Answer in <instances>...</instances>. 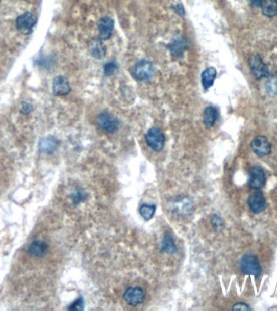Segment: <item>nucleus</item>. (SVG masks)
Instances as JSON below:
<instances>
[{"label":"nucleus","instance_id":"obj_1","mask_svg":"<svg viewBox=\"0 0 277 311\" xmlns=\"http://www.w3.org/2000/svg\"><path fill=\"white\" fill-rule=\"evenodd\" d=\"M240 268L244 274L252 275L255 277H259L262 272L261 266L255 254H247L242 257L240 261Z\"/></svg>","mask_w":277,"mask_h":311},{"label":"nucleus","instance_id":"obj_2","mask_svg":"<svg viewBox=\"0 0 277 311\" xmlns=\"http://www.w3.org/2000/svg\"><path fill=\"white\" fill-rule=\"evenodd\" d=\"M147 146L154 152H160L165 147V138L163 132L157 127H153L147 131L145 135Z\"/></svg>","mask_w":277,"mask_h":311},{"label":"nucleus","instance_id":"obj_3","mask_svg":"<svg viewBox=\"0 0 277 311\" xmlns=\"http://www.w3.org/2000/svg\"><path fill=\"white\" fill-rule=\"evenodd\" d=\"M154 70L153 64L147 60L138 62L132 68V74L135 79L145 81L151 79L154 75Z\"/></svg>","mask_w":277,"mask_h":311},{"label":"nucleus","instance_id":"obj_4","mask_svg":"<svg viewBox=\"0 0 277 311\" xmlns=\"http://www.w3.org/2000/svg\"><path fill=\"white\" fill-rule=\"evenodd\" d=\"M124 301L128 305L136 307L143 303L145 299V292L141 287H129L123 294Z\"/></svg>","mask_w":277,"mask_h":311},{"label":"nucleus","instance_id":"obj_5","mask_svg":"<svg viewBox=\"0 0 277 311\" xmlns=\"http://www.w3.org/2000/svg\"><path fill=\"white\" fill-rule=\"evenodd\" d=\"M37 22L38 19L34 15L30 12H24L16 19V29L23 34H30Z\"/></svg>","mask_w":277,"mask_h":311},{"label":"nucleus","instance_id":"obj_6","mask_svg":"<svg viewBox=\"0 0 277 311\" xmlns=\"http://www.w3.org/2000/svg\"><path fill=\"white\" fill-rule=\"evenodd\" d=\"M96 122L99 128L106 133H114L119 126L118 119L107 112L102 113L97 118Z\"/></svg>","mask_w":277,"mask_h":311},{"label":"nucleus","instance_id":"obj_7","mask_svg":"<svg viewBox=\"0 0 277 311\" xmlns=\"http://www.w3.org/2000/svg\"><path fill=\"white\" fill-rule=\"evenodd\" d=\"M249 65H250V70H251L253 75L257 79L267 78V77L269 76L268 67L262 60L261 57L259 55H255V56L250 58Z\"/></svg>","mask_w":277,"mask_h":311},{"label":"nucleus","instance_id":"obj_8","mask_svg":"<svg viewBox=\"0 0 277 311\" xmlns=\"http://www.w3.org/2000/svg\"><path fill=\"white\" fill-rule=\"evenodd\" d=\"M249 186L254 190H260L265 186L266 176L264 170L259 166H254L249 171Z\"/></svg>","mask_w":277,"mask_h":311},{"label":"nucleus","instance_id":"obj_9","mask_svg":"<svg viewBox=\"0 0 277 311\" xmlns=\"http://www.w3.org/2000/svg\"><path fill=\"white\" fill-rule=\"evenodd\" d=\"M253 152L260 158L265 157L271 152V144L265 136H257L251 142Z\"/></svg>","mask_w":277,"mask_h":311},{"label":"nucleus","instance_id":"obj_10","mask_svg":"<svg viewBox=\"0 0 277 311\" xmlns=\"http://www.w3.org/2000/svg\"><path fill=\"white\" fill-rule=\"evenodd\" d=\"M71 86L66 77L59 75L54 78L52 81V92L55 96L63 97L67 96L71 92Z\"/></svg>","mask_w":277,"mask_h":311},{"label":"nucleus","instance_id":"obj_11","mask_svg":"<svg viewBox=\"0 0 277 311\" xmlns=\"http://www.w3.org/2000/svg\"><path fill=\"white\" fill-rule=\"evenodd\" d=\"M247 204L254 213H260L266 209V199L261 191H256L249 196Z\"/></svg>","mask_w":277,"mask_h":311},{"label":"nucleus","instance_id":"obj_12","mask_svg":"<svg viewBox=\"0 0 277 311\" xmlns=\"http://www.w3.org/2000/svg\"><path fill=\"white\" fill-rule=\"evenodd\" d=\"M193 210V203L188 198H183L175 201L173 206V212L179 216H187Z\"/></svg>","mask_w":277,"mask_h":311},{"label":"nucleus","instance_id":"obj_13","mask_svg":"<svg viewBox=\"0 0 277 311\" xmlns=\"http://www.w3.org/2000/svg\"><path fill=\"white\" fill-rule=\"evenodd\" d=\"M114 20L109 16H104L100 19L98 24L100 39L107 40L112 35L114 30Z\"/></svg>","mask_w":277,"mask_h":311},{"label":"nucleus","instance_id":"obj_14","mask_svg":"<svg viewBox=\"0 0 277 311\" xmlns=\"http://www.w3.org/2000/svg\"><path fill=\"white\" fill-rule=\"evenodd\" d=\"M89 52L92 57L96 59H102L106 56V47L100 39L92 40L89 44Z\"/></svg>","mask_w":277,"mask_h":311},{"label":"nucleus","instance_id":"obj_15","mask_svg":"<svg viewBox=\"0 0 277 311\" xmlns=\"http://www.w3.org/2000/svg\"><path fill=\"white\" fill-rule=\"evenodd\" d=\"M260 7L264 16L267 17L276 16L277 0H262Z\"/></svg>","mask_w":277,"mask_h":311},{"label":"nucleus","instance_id":"obj_16","mask_svg":"<svg viewBox=\"0 0 277 311\" xmlns=\"http://www.w3.org/2000/svg\"><path fill=\"white\" fill-rule=\"evenodd\" d=\"M216 77V70L214 67H209L205 70L201 75L203 87L205 89H209L213 85Z\"/></svg>","mask_w":277,"mask_h":311},{"label":"nucleus","instance_id":"obj_17","mask_svg":"<svg viewBox=\"0 0 277 311\" xmlns=\"http://www.w3.org/2000/svg\"><path fill=\"white\" fill-rule=\"evenodd\" d=\"M48 245L42 241H36L30 245L29 252L36 257H43L47 251Z\"/></svg>","mask_w":277,"mask_h":311},{"label":"nucleus","instance_id":"obj_18","mask_svg":"<svg viewBox=\"0 0 277 311\" xmlns=\"http://www.w3.org/2000/svg\"><path fill=\"white\" fill-rule=\"evenodd\" d=\"M218 117L216 109L212 107H208L204 112V122L207 128H211L215 124Z\"/></svg>","mask_w":277,"mask_h":311},{"label":"nucleus","instance_id":"obj_19","mask_svg":"<svg viewBox=\"0 0 277 311\" xmlns=\"http://www.w3.org/2000/svg\"><path fill=\"white\" fill-rule=\"evenodd\" d=\"M177 246L175 245L172 237L169 235H165L161 242V251L166 254H173L177 252Z\"/></svg>","mask_w":277,"mask_h":311},{"label":"nucleus","instance_id":"obj_20","mask_svg":"<svg viewBox=\"0 0 277 311\" xmlns=\"http://www.w3.org/2000/svg\"><path fill=\"white\" fill-rule=\"evenodd\" d=\"M57 140L54 138L42 139L39 143V148L41 152L51 153L57 148Z\"/></svg>","mask_w":277,"mask_h":311},{"label":"nucleus","instance_id":"obj_21","mask_svg":"<svg viewBox=\"0 0 277 311\" xmlns=\"http://www.w3.org/2000/svg\"><path fill=\"white\" fill-rule=\"evenodd\" d=\"M156 212L155 205L143 204L140 208V214L145 221H149L153 217Z\"/></svg>","mask_w":277,"mask_h":311},{"label":"nucleus","instance_id":"obj_22","mask_svg":"<svg viewBox=\"0 0 277 311\" xmlns=\"http://www.w3.org/2000/svg\"><path fill=\"white\" fill-rule=\"evenodd\" d=\"M211 223H212V227L216 231L220 230L221 228H224V221L218 215L215 214L212 217Z\"/></svg>","mask_w":277,"mask_h":311},{"label":"nucleus","instance_id":"obj_23","mask_svg":"<svg viewBox=\"0 0 277 311\" xmlns=\"http://www.w3.org/2000/svg\"><path fill=\"white\" fill-rule=\"evenodd\" d=\"M185 48V43L183 41H176L173 42L171 46L172 53L174 54L176 56H179L180 54L183 53V49Z\"/></svg>","mask_w":277,"mask_h":311},{"label":"nucleus","instance_id":"obj_24","mask_svg":"<svg viewBox=\"0 0 277 311\" xmlns=\"http://www.w3.org/2000/svg\"><path fill=\"white\" fill-rule=\"evenodd\" d=\"M117 70V64L113 62L106 63L104 67V72L106 75H111L114 74Z\"/></svg>","mask_w":277,"mask_h":311},{"label":"nucleus","instance_id":"obj_25","mask_svg":"<svg viewBox=\"0 0 277 311\" xmlns=\"http://www.w3.org/2000/svg\"><path fill=\"white\" fill-rule=\"evenodd\" d=\"M83 305H84V303H83L82 297H80V298H78V299H77L68 309L81 310V309H83Z\"/></svg>","mask_w":277,"mask_h":311},{"label":"nucleus","instance_id":"obj_26","mask_svg":"<svg viewBox=\"0 0 277 311\" xmlns=\"http://www.w3.org/2000/svg\"><path fill=\"white\" fill-rule=\"evenodd\" d=\"M31 111H33V107H32L30 103H22V107L21 109H20V113H21L22 114L26 115V114H30Z\"/></svg>","mask_w":277,"mask_h":311},{"label":"nucleus","instance_id":"obj_27","mask_svg":"<svg viewBox=\"0 0 277 311\" xmlns=\"http://www.w3.org/2000/svg\"><path fill=\"white\" fill-rule=\"evenodd\" d=\"M232 309L234 310H250V308L247 304L243 303V302H239V303L235 304L233 306Z\"/></svg>","mask_w":277,"mask_h":311},{"label":"nucleus","instance_id":"obj_28","mask_svg":"<svg viewBox=\"0 0 277 311\" xmlns=\"http://www.w3.org/2000/svg\"><path fill=\"white\" fill-rule=\"evenodd\" d=\"M85 198V194H83L81 191H78L77 194L74 195L73 200H74V203H80V202H81V201L84 200Z\"/></svg>","mask_w":277,"mask_h":311},{"label":"nucleus","instance_id":"obj_29","mask_svg":"<svg viewBox=\"0 0 277 311\" xmlns=\"http://www.w3.org/2000/svg\"><path fill=\"white\" fill-rule=\"evenodd\" d=\"M250 4H253L255 6L260 7V3H261L262 0H248Z\"/></svg>","mask_w":277,"mask_h":311}]
</instances>
